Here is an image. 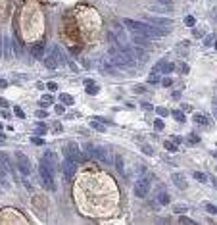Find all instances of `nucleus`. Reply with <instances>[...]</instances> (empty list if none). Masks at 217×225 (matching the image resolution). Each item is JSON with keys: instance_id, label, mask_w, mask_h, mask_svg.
<instances>
[{"instance_id": "nucleus-1", "label": "nucleus", "mask_w": 217, "mask_h": 225, "mask_svg": "<svg viewBox=\"0 0 217 225\" xmlns=\"http://www.w3.org/2000/svg\"><path fill=\"white\" fill-rule=\"evenodd\" d=\"M125 21V27H127L129 31H133V33H140V35H146L148 39H162V37H165L169 31H165V29H162V27H156V25H152V23H142V21H134V19H123Z\"/></svg>"}, {"instance_id": "nucleus-2", "label": "nucleus", "mask_w": 217, "mask_h": 225, "mask_svg": "<svg viewBox=\"0 0 217 225\" xmlns=\"http://www.w3.org/2000/svg\"><path fill=\"white\" fill-rule=\"evenodd\" d=\"M111 35H113V41L117 42V46L121 50H127L129 48V37L125 33V25H121L119 21H111Z\"/></svg>"}, {"instance_id": "nucleus-3", "label": "nucleus", "mask_w": 217, "mask_h": 225, "mask_svg": "<svg viewBox=\"0 0 217 225\" xmlns=\"http://www.w3.org/2000/svg\"><path fill=\"white\" fill-rule=\"evenodd\" d=\"M39 177H40V181L44 185V189H48V190H56V183H54V171L50 170V167L46 164H42L39 165Z\"/></svg>"}, {"instance_id": "nucleus-4", "label": "nucleus", "mask_w": 217, "mask_h": 225, "mask_svg": "<svg viewBox=\"0 0 217 225\" xmlns=\"http://www.w3.org/2000/svg\"><path fill=\"white\" fill-rule=\"evenodd\" d=\"M62 171L67 179H73L75 171H77V160H73L71 156L64 154V164H62Z\"/></svg>"}, {"instance_id": "nucleus-5", "label": "nucleus", "mask_w": 217, "mask_h": 225, "mask_svg": "<svg viewBox=\"0 0 217 225\" xmlns=\"http://www.w3.org/2000/svg\"><path fill=\"white\" fill-rule=\"evenodd\" d=\"M16 160H17V167H19V171H21V175H31V162H29V158L23 154V152H16Z\"/></svg>"}, {"instance_id": "nucleus-6", "label": "nucleus", "mask_w": 217, "mask_h": 225, "mask_svg": "<svg viewBox=\"0 0 217 225\" xmlns=\"http://www.w3.org/2000/svg\"><path fill=\"white\" fill-rule=\"evenodd\" d=\"M148 189H150V175L134 183V194L139 196V198H144L148 194Z\"/></svg>"}, {"instance_id": "nucleus-7", "label": "nucleus", "mask_w": 217, "mask_h": 225, "mask_svg": "<svg viewBox=\"0 0 217 225\" xmlns=\"http://www.w3.org/2000/svg\"><path fill=\"white\" fill-rule=\"evenodd\" d=\"M64 154H67V156H71L73 160H77V162H85V154L79 150V144H75V142H69L64 148Z\"/></svg>"}, {"instance_id": "nucleus-8", "label": "nucleus", "mask_w": 217, "mask_h": 225, "mask_svg": "<svg viewBox=\"0 0 217 225\" xmlns=\"http://www.w3.org/2000/svg\"><path fill=\"white\" fill-rule=\"evenodd\" d=\"M146 21H148V23H152V25H156V27H162V29H165V31H169V29H171V23H173L171 19L159 17V16H148Z\"/></svg>"}, {"instance_id": "nucleus-9", "label": "nucleus", "mask_w": 217, "mask_h": 225, "mask_svg": "<svg viewBox=\"0 0 217 225\" xmlns=\"http://www.w3.org/2000/svg\"><path fill=\"white\" fill-rule=\"evenodd\" d=\"M129 54L133 56V60H139V62H146L148 60V52L144 50V46H139V44H134V46H131L129 44Z\"/></svg>"}, {"instance_id": "nucleus-10", "label": "nucleus", "mask_w": 217, "mask_h": 225, "mask_svg": "<svg viewBox=\"0 0 217 225\" xmlns=\"http://www.w3.org/2000/svg\"><path fill=\"white\" fill-rule=\"evenodd\" d=\"M96 160L106 162V164H111V162H113L111 150H110V148H106V146H98V156H96Z\"/></svg>"}, {"instance_id": "nucleus-11", "label": "nucleus", "mask_w": 217, "mask_h": 225, "mask_svg": "<svg viewBox=\"0 0 217 225\" xmlns=\"http://www.w3.org/2000/svg\"><path fill=\"white\" fill-rule=\"evenodd\" d=\"M40 162H42V164H46V165L50 167V170L56 173V156H54V152L46 150V152L42 154V160H40Z\"/></svg>"}, {"instance_id": "nucleus-12", "label": "nucleus", "mask_w": 217, "mask_h": 225, "mask_svg": "<svg viewBox=\"0 0 217 225\" xmlns=\"http://www.w3.org/2000/svg\"><path fill=\"white\" fill-rule=\"evenodd\" d=\"M175 64L173 62H165V60H162V62H158L156 64V71H162V73H171V71H175Z\"/></svg>"}, {"instance_id": "nucleus-13", "label": "nucleus", "mask_w": 217, "mask_h": 225, "mask_svg": "<svg viewBox=\"0 0 217 225\" xmlns=\"http://www.w3.org/2000/svg\"><path fill=\"white\" fill-rule=\"evenodd\" d=\"M31 54H33V58H37V60H42L44 58V42H35L33 44V48H31Z\"/></svg>"}, {"instance_id": "nucleus-14", "label": "nucleus", "mask_w": 217, "mask_h": 225, "mask_svg": "<svg viewBox=\"0 0 217 225\" xmlns=\"http://www.w3.org/2000/svg\"><path fill=\"white\" fill-rule=\"evenodd\" d=\"M133 42L134 44H139V46H148V44H150V39H148L146 35H140V33H134L133 35Z\"/></svg>"}, {"instance_id": "nucleus-15", "label": "nucleus", "mask_w": 217, "mask_h": 225, "mask_svg": "<svg viewBox=\"0 0 217 225\" xmlns=\"http://www.w3.org/2000/svg\"><path fill=\"white\" fill-rule=\"evenodd\" d=\"M44 65H46L48 69H56V67H58L60 64H58V60L54 58V54H52V52H48V56L44 58Z\"/></svg>"}, {"instance_id": "nucleus-16", "label": "nucleus", "mask_w": 217, "mask_h": 225, "mask_svg": "<svg viewBox=\"0 0 217 225\" xmlns=\"http://www.w3.org/2000/svg\"><path fill=\"white\" fill-rule=\"evenodd\" d=\"M152 12H159V14H169V12H173V8H171L169 4H158V6H152Z\"/></svg>"}, {"instance_id": "nucleus-17", "label": "nucleus", "mask_w": 217, "mask_h": 225, "mask_svg": "<svg viewBox=\"0 0 217 225\" xmlns=\"http://www.w3.org/2000/svg\"><path fill=\"white\" fill-rule=\"evenodd\" d=\"M171 179H173V183H175L179 189H186V181H185V179H182L179 173H173V175H171Z\"/></svg>"}, {"instance_id": "nucleus-18", "label": "nucleus", "mask_w": 217, "mask_h": 225, "mask_svg": "<svg viewBox=\"0 0 217 225\" xmlns=\"http://www.w3.org/2000/svg\"><path fill=\"white\" fill-rule=\"evenodd\" d=\"M60 102H62V104H65V106H73L75 100H73V96H71V94L62 93V94H60Z\"/></svg>"}, {"instance_id": "nucleus-19", "label": "nucleus", "mask_w": 217, "mask_h": 225, "mask_svg": "<svg viewBox=\"0 0 217 225\" xmlns=\"http://www.w3.org/2000/svg\"><path fill=\"white\" fill-rule=\"evenodd\" d=\"M12 56H14V52H12V46H10V39L6 37V39H4V58L10 60Z\"/></svg>"}, {"instance_id": "nucleus-20", "label": "nucleus", "mask_w": 217, "mask_h": 225, "mask_svg": "<svg viewBox=\"0 0 217 225\" xmlns=\"http://www.w3.org/2000/svg\"><path fill=\"white\" fill-rule=\"evenodd\" d=\"M85 152H87V156H90V158H96V156H98V146L85 144Z\"/></svg>"}, {"instance_id": "nucleus-21", "label": "nucleus", "mask_w": 217, "mask_h": 225, "mask_svg": "<svg viewBox=\"0 0 217 225\" xmlns=\"http://www.w3.org/2000/svg\"><path fill=\"white\" fill-rule=\"evenodd\" d=\"M0 183H2L4 189L10 187V183H8V170H4V167H0Z\"/></svg>"}, {"instance_id": "nucleus-22", "label": "nucleus", "mask_w": 217, "mask_h": 225, "mask_svg": "<svg viewBox=\"0 0 217 225\" xmlns=\"http://www.w3.org/2000/svg\"><path fill=\"white\" fill-rule=\"evenodd\" d=\"M113 164H116L119 173H125V165H123V158H121V156H116V158H113Z\"/></svg>"}, {"instance_id": "nucleus-23", "label": "nucleus", "mask_w": 217, "mask_h": 225, "mask_svg": "<svg viewBox=\"0 0 217 225\" xmlns=\"http://www.w3.org/2000/svg\"><path fill=\"white\" fill-rule=\"evenodd\" d=\"M194 123H198V125H210V119L200 116V114H196V116H194Z\"/></svg>"}, {"instance_id": "nucleus-24", "label": "nucleus", "mask_w": 217, "mask_h": 225, "mask_svg": "<svg viewBox=\"0 0 217 225\" xmlns=\"http://www.w3.org/2000/svg\"><path fill=\"white\" fill-rule=\"evenodd\" d=\"M85 85H87V93L88 94H96L98 93V85H92V81H85Z\"/></svg>"}, {"instance_id": "nucleus-25", "label": "nucleus", "mask_w": 217, "mask_h": 225, "mask_svg": "<svg viewBox=\"0 0 217 225\" xmlns=\"http://www.w3.org/2000/svg\"><path fill=\"white\" fill-rule=\"evenodd\" d=\"M158 202H159V204H163V206L169 204V194L165 193V190H162V193L158 194Z\"/></svg>"}, {"instance_id": "nucleus-26", "label": "nucleus", "mask_w": 217, "mask_h": 225, "mask_svg": "<svg viewBox=\"0 0 217 225\" xmlns=\"http://www.w3.org/2000/svg\"><path fill=\"white\" fill-rule=\"evenodd\" d=\"M21 50H23V46H21V41H19V37H16V39H14V54L21 56Z\"/></svg>"}, {"instance_id": "nucleus-27", "label": "nucleus", "mask_w": 217, "mask_h": 225, "mask_svg": "<svg viewBox=\"0 0 217 225\" xmlns=\"http://www.w3.org/2000/svg\"><path fill=\"white\" fill-rule=\"evenodd\" d=\"M90 127H92V129H96V131H102V133H104L106 131V123H100V121H90Z\"/></svg>"}, {"instance_id": "nucleus-28", "label": "nucleus", "mask_w": 217, "mask_h": 225, "mask_svg": "<svg viewBox=\"0 0 217 225\" xmlns=\"http://www.w3.org/2000/svg\"><path fill=\"white\" fill-rule=\"evenodd\" d=\"M171 116H173L179 123H185V121H186V117L182 116V112H179V110H173V112H171Z\"/></svg>"}, {"instance_id": "nucleus-29", "label": "nucleus", "mask_w": 217, "mask_h": 225, "mask_svg": "<svg viewBox=\"0 0 217 225\" xmlns=\"http://www.w3.org/2000/svg\"><path fill=\"white\" fill-rule=\"evenodd\" d=\"M192 175H194V179H196V181H202V183H205V181H208V175H205V173H202V171H194Z\"/></svg>"}, {"instance_id": "nucleus-30", "label": "nucleus", "mask_w": 217, "mask_h": 225, "mask_svg": "<svg viewBox=\"0 0 217 225\" xmlns=\"http://www.w3.org/2000/svg\"><path fill=\"white\" fill-rule=\"evenodd\" d=\"M46 131H48V127L44 125V123H39V125H37V129H35V135H40V137H42V135L46 133Z\"/></svg>"}, {"instance_id": "nucleus-31", "label": "nucleus", "mask_w": 217, "mask_h": 225, "mask_svg": "<svg viewBox=\"0 0 217 225\" xmlns=\"http://www.w3.org/2000/svg\"><path fill=\"white\" fill-rule=\"evenodd\" d=\"M165 148L169 150V152H177V144H173V141H165Z\"/></svg>"}, {"instance_id": "nucleus-32", "label": "nucleus", "mask_w": 217, "mask_h": 225, "mask_svg": "<svg viewBox=\"0 0 217 225\" xmlns=\"http://www.w3.org/2000/svg\"><path fill=\"white\" fill-rule=\"evenodd\" d=\"M156 110V114H159V116H162V117H165V116H169L171 114V112H167L165 108H162V106H158V108H154Z\"/></svg>"}, {"instance_id": "nucleus-33", "label": "nucleus", "mask_w": 217, "mask_h": 225, "mask_svg": "<svg viewBox=\"0 0 217 225\" xmlns=\"http://www.w3.org/2000/svg\"><path fill=\"white\" fill-rule=\"evenodd\" d=\"M31 142H33V144H39V146H42V144H44V141H42L40 135H35V137H31Z\"/></svg>"}, {"instance_id": "nucleus-34", "label": "nucleus", "mask_w": 217, "mask_h": 225, "mask_svg": "<svg viewBox=\"0 0 217 225\" xmlns=\"http://www.w3.org/2000/svg\"><path fill=\"white\" fill-rule=\"evenodd\" d=\"M177 67H179V71H181L182 75H186V73H188V64H185V62H181V64H179Z\"/></svg>"}, {"instance_id": "nucleus-35", "label": "nucleus", "mask_w": 217, "mask_h": 225, "mask_svg": "<svg viewBox=\"0 0 217 225\" xmlns=\"http://www.w3.org/2000/svg\"><path fill=\"white\" fill-rule=\"evenodd\" d=\"M194 23H196V19H194L192 16H186V17H185V25H186V27H194Z\"/></svg>"}, {"instance_id": "nucleus-36", "label": "nucleus", "mask_w": 217, "mask_h": 225, "mask_svg": "<svg viewBox=\"0 0 217 225\" xmlns=\"http://www.w3.org/2000/svg\"><path fill=\"white\" fill-rule=\"evenodd\" d=\"M179 223H182V225H194V223H196V221H192L190 218H186V216H182V218L179 219Z\"/></svg>"}, {"instance_id": "nucleus-37", "label": "nucleus", "mask_w": 217, "mask_h": 225, "mask_svg": "<svg viewBox=\"0 0 217 225\" xmlns=\"http://www.w3.org/2000/svg\"><path fill=\"white\" fill-rule=\"evenodd\" d=\"M148 83H150V85H156V83H159V77H158V73H152L150 77H148Z\"/></svg>"}, {"instance_id": "nucleus-38", "label": "nucleus", "mask_w": 217, "mask_h": 225, "mask_svg": "<svg viewBox=\"0 0 217 225\" xmlns=\"http://www.w3.org/2000/svg\"><path fill=\"white\" fill-rule=\"evenodd\" d=\"M140 148H142V152H144V154H148V156H152V154H154V150H152V146H148V144H142Z\"/></svg>"}, {"instance_id": "nucleus-39", "label": "nucleus", "mask_w": 217, "mask_h": 225, "mask_svg": "<svg viewBox=\"0 0 217 225\" xmlns=\"http://www.w3.org/2000/svg\"><path fill=\"white\" fill-rule=\"evenodd\" d=\"M205 210H208V213H211V216H215L217 213V208L213 204H205Z\"/></svg>"}, {"instance_id": "nucleus-40", "label": "nucleus", "mask_w": 217, "mask_h": 225, "mask_svg": "<svg viewBox=\"0 0 217 225\" xmlns=\"http://www.w3.org/2000/svg\"><path fill=\"white\" fill-rule=\"evenodd\" d=\"M14 114H16V116H17L19 119H23V117H25V114H23V110H21V108H17V106L14 108Z\"/></svg>"}, {"instance_id": "nucleus-41", "label": "nucleus", "mask_w": 217, "mask_h": 225, "mask_svg": "<svg viewBox=\"0 0 217 225\" xmlns=\"http://www.w3.org/2000/svg\"><path fill=\"white\" fill-rule=\"evenodd\" d=\"M154 127H156V131H162V129H163V121H162V119H156V121H154Z\"/></svg>"}, {"instance_id": "nucleus-42", "label": "nucleus", "mask_w": 217, "mask_h": 225, "mask_svg": "<svg viewBox=\"0 0 217 225\" xmlns=\"http://www.w3.org/2000/svg\"><path fill=\"white\" fill-rule=\"evenodd\" d=\"M42 100H44V102H48V104H52V102H54V96H52V94H44Z\"/></svg>"}, {"instance_id": "nucleus-43", "label": "nucleus", "mask_w": 217, "mask_h": 225, "mask_svg": "<svg viewBox=\"0 0 217 225\" xmlns=\"http://www.w3.org/2000/svg\"><path fill=\"white\" fill-rule=\"evenodd\" d=\"M188 141H190L192 144H198V142H200V139L196 137V135H188Z\"/></svg>"}, {"instance_id": "nucleus-44", "label": "nucleus", "mask_w": 217, "mask_h": 225, "mask_svg": "<svg viewBox=\"0 0 217 225\" xmlns=\"http://www.w3.org/2000/svg\"><path fill=\"white\" fill-rule=\"evenodd\" d=\"M185 48H188V42H186V41H182V42H179V46H177V50H185Z\"/></svg>"}, {"instance_id": "nucleus-45", "label": "nucleus", "mask_w": 217, "mask_h": 225, "mask_svg": "<svg viewBox=\"0 0 217 225\" xmlns=\"http://www.w3.org/2000/svg\"><path fill=\"white\" fill-rule=\"evenodd\" d=\"M162 85H163V87H167V89H169V87H171V85H173V81H171V79H169V77H165V79H163V81H162Z\"/></svg>"}, {"instance_id": "nucleus-46", "label": "nucleus", "mask_w": 217, "mask_h": 225, "mask_svg": "<svg viewBox=\"0 0 217 225\" xmlns=\"http://www.w3.org/2000/svg\"><path fill=\"white\" fill-rule=\"evenodd\" d=\"M64 106H65V104H58V106H56V108H54V110H56V114H64V112H65Z\"/></svg>"}, {"instance_id": "nucleus-47", "label": "nucleus", "mask_w": 217, "mask_h": 225, "mask_svg": "<svg viewBox=\"0 0 217 225\" xmlns=\"http://www.w3.org/2000/svg\"><path fill=\"white\" fill-rule=\"evenodd\" d=\"M2 46H4V37L0 35V58H2V56H4V50H2Z\"/></svg>"}, {"instance_id": "nucleus-48", "label": "nucleus", "mask_w": 217, "mask_h": 225, "mask_svg": "<svg viewBox=\"0 0 217 225\" xmlns=\"http://www.w3.org/2000/svg\"><path fill=\"white\" fill-rule=\"evenodd\" d=\"M48 114H46V112H44V110H37V117H46Z\"/></svg>"}, {"instance_id": "nucleus-49", "label": "nucleus", "mask_w": 217, "mask_h": 225, "mask_svg": "<svg viewBox=\"0 0 217 225\" xmlns=\"http://www.w3.org/2000/svg\"><path fill=\"white\" fill-rule=\"evenodd\" d=\"M211 42H213V35H210L208 39H205V41H204V44H205V46H210V44H211Z\"/></svg>"}, {"instance_id": "nucleus-50", "label": "nucleus", "mask_w": 217, "mask_h": 225, "mask_svg": "<svg viewBox=\"0 0 217 225\" xmlns=\"http://www.w3.org/2000/svg\"><path fill=\"white\" fill-rule=\"evenodd\" d=\"M0 106H2V108H8V100H4V98H0Z\"/></svg>"}, {"instance_id": "nucleus-51", "label": "nucleus", "mask_w": 217, "mask_h": 225, "mask_svg": "<svg viewBox=\"0 0 217 225\" xmlns=\"http://www.w3.org/2000/svg\"><path fill=\"white\" fill-rule=\"evenodd\" d=\"M56 87H58L56 83H48V89H50V91H56Z\"/></svg>"}, {"instance_id": "nucleus-52", "label": "nucleus", "mask_w": 217, "mask_h": 225, "mask_svg": "<svg viewBox=\"0 0 217 225\" xmlns=\"http://www.w3.org/2000/svg\"><path fill=\"white\" fill-rule=\"evenodd\" d=\"M142 108H144V110H154V106H150V104H146V102L142 104Z\"/></svg>"}, {"instance_id": "nucleus-53", "label": "nucleus", "mask_w": 217, "mask_h": 225, "mask_svg": "<svg viewBox=\"0 0 217 225\" xmlns=\"http://www.w3.org/2000/svg\"><path fill=\"white\" fill-rule=\"evenodd\" d=\"M213 116L217 117V102H215V106H213Z\"/></svg>"}, {"instance_id": "nucleus-54", "label": "nucleus", "mask_w": 217, "mask_h": 225, "mask_svg": "<svg viewBox=\"0 0 217 225\" xmlns=\"http://www.w3.org/2000/svg\"><path fill=\"white\" fill-rule=\"evenodd\" d=\"M159 2H163V4H171L173 0H159Z\"/></svg>"}, {"instance_id": "nucleus-55", "label": "nucleus", "mask_w": 217, "mask_h": 225, "mask_svg": "<svg viewBox=\"0 0 217 225\" xmlns=\"http://www.w3.org/2000/svg\"><path fill=\"white\" fill-rule=\"evenodd\" d=\"M0 129H2V123H0Z\"/></svg>"}, {"instance_id": "nucleus-56", "label": "nucleus", "mask_w": 217, "mask_h": 225, "mask_svg": "<svg viewBox=\"0 0 217 225\" xmlns=\"http://www.w3.org/2000/svg\"><path fill=\"white\" fill-rule=\"evenodd\" d=\"M215 48H217V42H215Z\"/></svg>"}, {"instance_id": "nucleus-57", "label": "nucleus", "mask_w": 217, "mask_h": 225, "mask_svg": "<svg viewBox=\"0 0 217 225\" xmlns=\"http://www.w3.org/2000/svg\"><path fill=\"white\" fill-rule=\"evenodd\" d=\"M215 17H217V12H215Z\"/></svg>"}]
</instances>
